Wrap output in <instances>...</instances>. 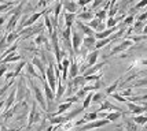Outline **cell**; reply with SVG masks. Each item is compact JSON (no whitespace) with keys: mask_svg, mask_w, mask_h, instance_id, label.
Returning a JSON list of instances; mask_svg holds the SVG:
<instances>
[{"mask_svg":"<svg viewBox=\"0 0 147 131\" xmlns=\"http://www.w3.org/2000/svg\"><path fill=\"white\" fill-rule=\"evenodd\" d=\"M24 76H25V75H24ZM26 78H28V81H29V89H30V92H32L33 96H34V101L41 106L43 111H47V104H45L44 93H43L41 87L36 83V81H34L33 78H30V76H26Z\"/></svg>","mask_w":147,"mask_h":131,"instance_id":"6da1fadb","label":"cell"},{"mask_svg":"<svg viewBox=\"0 0 147 131\" xmlns=\"http://www.w3.org/2000/svg\"><path fill=\"white\" fill-rule=\"evenodd\" d=\"M55 63L54 62H48V67L45 68V76L44 81L45 83L48 85V87L51 89V92L55 94V90H57V78H55Z\"/></svg>","mask_w":147,"mask_h":131,"instance_id":"7a4b0ae2","label":"cell"},{"mask_svg":"<svg viewBox=\"0 0 147 131\" xmlns=\"http://www.w3.org/2000/svg\"><path fill=\"white\" fill-rule=\"evenodd\" d=\"M29 94H30V89L25 85V78L22 76L19 79L18 85H15V101H17V104L22 102L26 96H29Z\"/></svg>","mask_w":147,"mask_h":131,"instance_id":"3957f363","label":"cell"},{"mask_svg":"<svg viewBox=\"0 0 147 131\" xmlns=\"http://www.w3.org/2000/svg\"><path fill=\"white\" fill-rule=\"evenodd\" d=\"M51 43H52V49H54V55H55V60L57 64H61L62 59H63V52L59 48V41H58V29H54V31L51 33Z\"/></svg>","mask_w":147,"mask_h":131,"instance_id":"277c9868","label":"cell"},{"mask_svg":"<svg viewBox=\"0 0 147 131\" xmlns=\"http://www.w3.org/2000/svg\"><path fill=\"white\" fill-rule=\"evenodd\" d=\"M40 119H41V113H40V111H38V108H37V102L33 100L32 106H30V111L28 113V124H26V127L30 128L34 123L40 122Z\"/></svg>","mask_w":147,"mask_h":131,"instance_id":"5b68a950","label":"cell"},{"mask_svg":"<svg viewBox=\"0 0 147 131\" xmlns=\"http://www.w3.org/2000/svg\"><path fill=\"white\" fill-rule=\"evenodd\" d=\"M83 34L80 31H77L76 29L71 27V36H70V43H71V49H73V53L77 55L78 53V49L83 44Z\"/></svg>","mask_w":147,"mask_h":131,"instance_id":"8992f818","label":"cell"},{"mask_svg":"<svg viewBox=\"0 0 147 131\" xmlns=\"http://www.w3.org/2000/svg\"><path fill=\"white\" fill-rule=\"evenodd\" d=\"M32 64L33 67H34V70H36V72L38 74V76H40V81L44 82V76H45V63L40 59V57L37 56H33L32 57Z\"/></svg>","mask_w":147,"mask_h":131,"instance_id":"52a82bcc","label":"cell"},{"mask_svg":"<svg viewBox=\"0 0 147 131\" xmlns=\"http://www.w3.org/2000/svg\"><path fill=\"white\" fill-rule=\"evenodd\" d=\"M134 45H135V44L132 43L131 40L125 38L121 44H118V45H115V47H113V48H111V51H110V53L107 55V56H114V55H118V53H121V52H125L127 49L132 48Z\"/></svg>","mask_w":147,"mask_h":131,"instance_id":"ba28073f","label":"cell"},{"mask_svg":"<svg viewBox=\"0 0 147 131\" xmlns=\"http://www.w3.org/2000/svg\"><path fill=\"white\" fill-rule=\"evenodd\" d=\"M110 124V122L107 119H98V120H94V122H90V123H85L84 126L80 127V131H90V130H96V128H100L103 126Z\"/></svg>","mask_w":147,"mask_h":131,"instance_id":"9c48e42d","label":"cell"},{"mask_svg":"<svg viewBox=\"0 0 147 131\" xmlns=\"http://www.w3.org/2000/svg\"><path fill=\"white\" fill-rule=\"evenodd\" d=\"M74 25H76V30L80 31L84 37H95V31L90 29L88 26L85 25L84 22H80V21H74Z\"/></svg>","mask_w":147,"mask_h":131,"instance_id":"30bf717a","label":"cell"},{"mask_svg":"<svg viewBox=\"0 0 147 131\" xmlns=\"http://www.w3.org/2000/svg\"><path fill=\"white\" fill-rule=\"evenodd\" d=\"M107 111H111V112H124L120 106L111 104L109 100H105L100 102V108H99V112H107Z\"/></svg>","mask_w":147,"mask_h":131,"instance_id":"8fae6325","label":"cell"},{"mask_svg":"<svg viewBox=\"0 0 147 131\" xmlns=\"http://www.w3.org/2000/svg\"><path fill=\"white\" fill-rule=\"evenodd\" d=\"M127 106H128L129 112L134 113L135 116L136 115H144L146 112V105H139V104H134V102H125Z\"/></svg>","mask_w":147,"mask_h":131,"instance_id":"7c38bea8","label":"cell"},{"mask_svg":"<svg viewBox=\"0 0 147 131\" xmlns=\"http://www.w3.org/2000/svg\"><path fill=\"white\" fill-rule=\"evenodd\" d=\"M69 72H67V81H71V79H74L77 75L80 74V67H78V63L74 62V59L70 60V66H69Z\"/></svg>","mask_w":147,"mask_h":131,"instance_id":"4fadbf2b","label":"cell"},{"mask_svg":"<svg viewBox=\"0 0 147 131\" xmlns=\"http://www.w3.org/2000/svg\"><path fill=\"white\" fill-rule=\"evenodd\" d=\"M106 64V60H103L102 63H96L95 66H92V67H90V68H87L85 71L83 72V76L85 78V76H90V75H95L98 71H100L102 70V67Z\"/></svg>","mask_w":147,"mask_h":131,"instance_id":"5bb4252c","label":"cell"},{"mask_svg":"<svg viewBox=\"0 0 147 131\" xmlns=\"http://www.w3.org/2000/svg\"><path fill=\"white\" fill-rule=\"evenodd\" d=\"M69 66H70V59L69 57H63L61 62V67H62V76L61 81H67V72H69Z\"/></svg>","mask_w":147,"mask_h":131,"instance_id":"9a60e30c","label":"cell"},{"mask_svg":"<svg viewBox=\"0 0 147 131\" xmlns=\"http://www.w3.org/2000/svg\"><path fill=\"white\" fill-rule=\"evenodd\" d=\"M62 8L69 14H77V11H78V6H77L76 1H63Z\"/></svg>","mask_w":147,"mask_h":131,"instance_id":"2e32d148","label":"cell"},{"mask_svg":"<svg viewBox=\"0 0 147 131\" xmlns=\"http://www.w3.org/2000/svg\"><path fill=\"white\" fill-rule=\"evenodd\" d=\"M92 18H94V11L87 10V8H85L84 11H81L80 14H77V15H76V19H77V21H80V22H81V21H87V23H88V22H90Z\"/></svg>","mask_w":147,"mask_h":131,"instance_id":"e0dca14e","label":"cell"},{"mask_svg":"<svg viewBox=\"0 0 147 131\" xmlns=\"http://www.w3.org/2000/svg\"><path fill=\"white\" fill-rule=\"evenodd\" d=\"M22 60V56L19 55L18 52H13V53H10V55H7L3 60L0 63H4V64H8V63H15V62H21Z\"/></svg>","mask_w":147,"mask_h":131,"instance_id":"ac0fdd59","label":"cell"},{"mask_svg":"<svg viewBox=\"0 0 147 131\" xmlns=\"http://www.w3.org/2000/svg\"><path fill=\"white\" fill-rule=\"evenodd\" d=\"M18 38H19V33L17 30H13V31H10V33H6V44H7V47L13 45Z\"/></svg>","mask_w":147,"mask_h":131,"instance_id":"d6986e66","label":"cell"},{"mask_svg":"<svg viewBox=\"0 0 147 131\" xmlns=\"http://www.w3.org/2000/svg\"><path fill=\"white\" fill-rule=\"evenodd\" d=\"M83 108L80 106V108H76V109H71L70 112L67 113V115H65V119H66V122H73L74 118H77L80 113H83Z\"/></svg>","mask_w":147,"mask_h":131,"instance_id":"ffe728a7","label":"cell"},{"mask_svg":"<svg viewBox=\"0 0 147 131\" xmlns=\"http://www.w3.org/2000/svg\"><path fill=\"white\" fill-rule=\"evenodd\" d=\"M95 43H96L95 37H83V44L81 45L84 48H87L88 51H92L94 47H95Z\"/></svg>","mask_w":147,"mask_h":131,"instance_id":"44dd1931","label":"cell"},{"mask_svg":"<svg viewBox=\"0 0 147 131\" xmlns=\"http://www.w3.org/2000/svg\"><path fill=\"white\" fill-rule=\"evenodd\" d=\"M113 43V38H111V36L107 38H103V40H96L95 43V47H94V51H99L100 48H103L105 45H107V44Z\"/></svg>","mask_w":147,"mask_h":131,"instance_id":"7402d4cb","label":"cell"},{"mask_svg":"<svg viewBox=\"0 0 147 131\" xmlns=\"http://www.w3.org/2000/svg\"><path fill=\"white\" fill-rule=\"evenodd\" d=\"M48 122H50V124L51 126H62L66 123V119H65V115L62 116H52V118L48 119Z\"/></svg>","mask_w":147,"mask_h":131,"instance_id":"603a6c76","label":"cell"},{"mask_svg":"<svg viewBox=\"0 0 147 131\" xmlns=\"http://www.w3.org/2000/svg\"><path fill=\"white\" fill-rule=\"evenodd\" d=\"M76 15H77V14L65 13V27H71V26L74 25V21H76Z\"/></svg>","mask_w":147,"mask_h":131,"instance_id":"cb8c5ba5","label":"cell"},{"mask_svg":"<svg viewBox=\"0 0 147 131\" xmlns=\"http://www.w3.org/2000/svg\"><path fill=\"white\" fill-rule=\"evenodd\" d=\"M25 67H26V72H28V74H26L25 76H30V78H38V79H40V76H38V74L36 72V70H34V67H33V66L30 64V63H28V62H26Z\"/></svg>","mask_w":147,"mask_h":131,"instance_id":"d4e9b609","label":"cell"},{"mask_svg":"<svg viewBox=\"0 0 147 131\" xmlns=\"http://www.w3.org/2000/svg\"><path fill=\"white\" fill-rule=\"evenodd\" d=\"M120 82H121V78H118V79H117L114 83H111L110 86L105 87V94H109V96H111L113 93H115V90H117V87H118V85H120Z\"/></svg>","mask_w":147,"mask_h":131,"instance_id":"484cf974","label":"cell"},{"mask_svg":"<svg viewBox=\"0 0 147 131\" xmlns=\"http://www.w3.org/2000/svg\"><path fill=\"white\" fill-rule=\"evenodd\" d=\"M25 64H26V60H21V62H18V64H17V67H15V70L13 71V78L15 79L17 76H19V74H21V71L24 70V67H25Z\"/></svg>","mask_w":147,"mask_h":131,"instance_id":"4316f807","label":"cell"},{"mask_svg":"<svg viewBox=\"0 0 147 131\" xmlns=\"http://www.w3.org/2000/svg\"><path fill=\"white\" fill-rule=\"evenodd\" d=\"M132 122H134L136 126H144L147 122V118H146V115H136V116L132 119Z\"/></svg>","mask_w":147,"mask_h":131,"instance_id":"83f0119b","label":"cell"},{"mask_svg":"<svg viewBox=\"0 0 147 131\" xmlns=\"http://www.w3.org/2000/svg\"><path fill=\"white\" fill-rule=\"evenodd\" d=\"M92 96H94V92H90V93L87 94L85 97H84L83 100V105H81V108L83 109H88L91 105V101H92Z\"/></svg>","mask_w":147,"mask_h":131,"instance_id":"f1b7e54d","label":"cell"},{"mask_svg":"<svg viewBox=\"0 0 147 131\" xmlns=\"http://www.w3.org/2000/svg\"><path fill=\"white\" fill-rule=\"evenodd\" d=\"M43 17H44V26L47 27V30H48V34L51 36V33L54 31V27H52L51 19H50V17H48V14H47V13H45Z\"/></svg>","mask_w":147,"mask_h":131,"instance_id":"f546056e","label":"cell"},{"mask_svg":"<svg viewBox=\"0 0 147 131\" xmlns=\"http://www.w3.org/2000/svg\"><path fill=\"white\" fill-rule=\"evenodd\" d=\"M124 113L125 112H110V113H107L106 119L111 123V122H115V120H118L120 118H122V115H124Z\"/></svg>","mask_w":147,"mask_h":131,"instance_id":"4dcf8cb0","label":"cell"},{"mask_svg":"<svg viewBox=\"0 0 147 131\" xmlns=\"http://www.w3.org/2000/svg\"><path fill=\"white\" fill-rule=\"evenodd\" d=\"M83 120L85 123H90V122H94V120H98V112H88L84 115Z\"/></svg>","mask_w":147,"mask_h":131,"instance_id":"1f68e13d","label":"cell"},{"mask_svg":"<svg viewBox=\"0 0 147 131\" xmlns=\"http://www.w3.org/2000/svg\"><path fill=\"white\" fill-rule=\"evenodd\" d=\"M65 93V86L62 85V82H58L57 83V90H55V98H61Z\"/></svg>","mask_w":147,"mask_h":131,"instance_id":"d6a6232c","label":"cell"},{"mask_svg":"<svg viewBox=\"0 0 147 131\" xmlns=\"http://www.w3.org/2000/svg\"><path fill=\"white\" fill-rule=\"evenodd\" d=\"M18 3H15V1H6V3H0V14L3 13V11H7L10 7L13 6H17Z\"/></svg>","mask_w":147,"mask_h":131,"instance_id":"836d02e7","label":"cell"},{"mask_svg":"<svg viewBox=\"0 0 147 131\" xmlns=\"http://www.w3.org/2000/svg\"><path fill=\"white\" fill-rule=\"evenodd\" d=\"M47 41H48V38L45 37L43 33H38V36L36 38H34V44L36 45H41V44H47Z\"/></svg>","mask_w":147,"mask_h":131,"instance_id":"e575fe53","label":"cell"},{"mask_svg":"<svg viewBox=\"0 0 147 131\" xmlns=\"http://www.w3.org/2000/svg\"><path fill=\"white\" fill-rule=\"evenodd\" d=\"M103 74L102 72H98V74L95 75H90V76H85L84 79H85V82H95V81H99V79H102Z\"/></svg>","mask_w":147,"mask_h":131,"instance_id":"d590c367","label":"cell"},{"mask_svg":"<svg viewBox=\"0 0 147 131\" xmlns=\"http://www.w3.org/2000/svg\"><path fill=\"white\" fill-rule=\"evenodd\" d=\"M100 22H102V21H99V19H96V18H92V19L90 21V22L87 23V26H88L90 29H92V30L95 31V30H96V27L99 26V23H100Z\"/></svg>","mask_w":147,"mask_h":131,"instance_id":"8d00e7d4","label":"cell"},{"mask_svg":"<svg viewBox=\"0 0 147 131\" xmlns=\"http://www.w3.org/2000/svg\"><path fill=\"white\" fill-rule=\"evenodd\" d=\"M103 100H105L103 92H98V93H94V96H92V101H91V102H102Z\"/></svg>","mask_w":147,"mask_h":131,"instance_id":"74e56055","label":"cell"},{"mask_svg":"<svg viewBox=\"0 0 147 131\" xmlns=\"http://www.w3.org/2000/svg\"><path fill=\"white\" fill-rule=\"evenodd\" d=\"M71 36V27H65V30L62 31V40L63 41H69Z\"/></svg>","mask_w":147,"mask_h":131,"instance_id":"f35d334b","label":"cell"},{"mask_svg":"<svg viewBox=\"0 0 147 131\" xmlns=\"http://www.w3.org/2000/svg\"><path fill=\"white\" fill-rule=\"evenodd\" d=\"M147 85V78L146 76H143L140 81H138V82H135L134 85L131 86V89H135V87H144Z\"/></svg>","mask_w":147,"mask_h":131,"instance_id":"ab89813d","label":"cell"},{"mask_svg":"<svg viewBox=\"0 0 147 131\" xmlns=\"http://www.w3.org/2000/svg\"><path fill=\"white\" fill-rule=\"evenodd\" d=\"M120 96H122L124 98H128V97H132L134 96V89H131V87H128V89H124V90H121V93H118Z\"/></svg>","mask_w":147,"mask_h":131,"instance_id":"60d3db41","label":"cell"},{"mask_svg":"<svg viewBox=\"0 0 147 131\" xmlns=\"http://www.w3.org/2000/svg\"><path fill=\"white\" fill-rule=\"evenodd\" d=\"M135 21V17L134 15H128V17H125L124 18V22H122V26L125 27V26H128V25H132V22Z\"/></svg>","mask_w":147,"mask_h":131,"instance_id":"b9f144b4","label":"cell"},{"mask_svg":"<svg viewBox=\"0 0 147 131\" xmlns=\"http://www.w3.org/2000/svg\"><path fill=\"white\" fill-rule=\"evenodd\" d=\"M111 97H113V98H115V100L118 101V102H124V104L127 102V100H125V98H124L122 96H120V94L117 93V92H115V93H113V94H111Z\"/></svg>","mask_w":147,"mask_h":131,"instance_id":"7bdbcfd3","label":"cell"},{"mask_svg":"<svg viewBox=\"0 0 147 131\" xmlns=\"http://www.w3.org/2000/svg\"><path fill=\"white\" fill-rule=\"evenodd\" d=\"M7 70H8V64H4V63H0V78L3 76V75L7 72Z\"/></svg>","mask_w":147,"mask_h":131,"instance_id":"ee69618b","label":"cell"},{"mask_svg":"<svg viewBox=\"0 0 147 131\" xmlns=\"http://www.w3.org/2000/svg\"><path fill=\"white\" fill-rule=\"evenodd\" d=\"M74 127V122H66L65 124H62V128H63L65 131H69V130H71Z\"/></svg>","mask_w":147,"mask_h":131,"instance_id":"f6af8a7d","label":"cell"},{"mask_svg":"<svg viewBox=\"0 0 147 131\" xmlns=\"http://www.w3.org/2000/svg\"><path fill=\"white\" fill-rule=\"evenodd\" d=\"M147 19V11L144 13H142L139 17H136V22H142V23H144V21Z\"/></svg>","mask_w":147,"mask_h":131,"instance_id":"bcb514c9","label":"cell"},{"mask_svg":"<svg viewBox=\"0 0 147 131\" xmlns=\"http://www.w3.org/2000/svg\"><path fill=\"white\" fill-rule=\"evenodd\" d=\"M143 26H144V23H142V22H136V23L132 26V29H134V30H136L138 33H142V29H143Z\"/></svg>","mask_w":147,"mask_h":131,"instance_id":"7dc6e473","label":"cell"},{"mask_svg":"<svg viewBox=\"0 0 147 131\" xmlns=\"http://www.w3.org/2000/svg\"><path fill=\"white\" fill-rule=\"evenodd\" d=\"M138 76H139V72H136V71H135L134 74L131 75V76H129L128 79H125V81L122 82V85H125V83H129V82L132 81V79H135V78H138Z\"/></svg>","mask_w":147,"mask_h":131,"instance_id":"c3c4849f","label":"cell"},{"mask_svg":"<svg viewBox=\"0 0 147 131\" xmlns=\"http://www.w3.org/2000/svg\"><path fill=\"white\" fill-rule=\"evenodd\" d=\"M102 3H103V0H95V1L92 3V6H91V11H95L96 7H99Z\"/></svg>","mask_w":147,"mask_h":131,"instance_id":"681fc988","label":"cell"},{"mask_svg":"<svg viewBox=\"0 0 147 131\" xmlns=\"http://www.w3.org/2000/svg\"><path fill=\"white\" fill-rule=\"evenodd\" d=\"M103 30H106V25H105V22H100V23H99V26L96 27L95 33H102Z\"/></svg>","mask_w":147,"mask_h":131,"instance_id":"f907efd6","label":"cell"},{"mask_svg":"<svg viewBox=\"0 0 147 131\" xmlns=\"http://www.w3.org/2000/svg\"><path fill=\"white\" fill-rule=\"evenodd\" d=\"M76 3H77V6L78 7H85L91 3V0H80V1H76Z\"/></svg>","mask_w":147,"mask_h":131,"instance_id":"816d5d0a","label":"cell"},{"mask_svg":"<svg viewBox=\"0 0 147 131\" xmlns=\"http://www.w3.org/2000/svg\"><path fill=\"white\" fill-rule=\"evenodd\" d=\"M0 131H21V127H18V128H7L6 126H1Z\"/></svg>","mask_w":147,"mask_h":131,"instance_id":"f5cc1de1","label":"cell"},{"mask_svg":"<svg viewBox=\"0 0 147 131\" xmlns=\"http://www.w3.org/2000/svg\"><path fill=\"white\" fill-rule=\"evenodd\" d=\"M144 6H147V0H143V1H140V3H138V4L135 6V8L139 10V8H143Z\"/></svg>","mask_w":147,"mask_h":131,"instance_id":"db71d44e","label":"cell"},{"mask_svg":"<svg viewBox=\"0 0 147 131\" xmlns=\"http://www.w3.org/2000/svg\"><path fill=\"white\" fill-rule=\"evenodd\" d=\"M6 19H7V15L6 14H3V15H0V27L4 25V22H6Z\"/></svg>","mask_w":147,"mask_h":131,"instance_id":"11a10c76","label":"cell"},{"mask_svg":"<svg viewBox=\"0 0 147 131\" xmlns=\"http://www.w3.org/2000/svg\"><path fill=\"white\" fill-rule=\"evenodd\" d=\"M45 6H48V3H45V1H40L37 4V7H45Z\"/></svg>","mask_w":147,"mask_h":131,"instance_id":"9f6ffc18","label":"cell"},{"mask_svg":"<svg viewBox=\"0 0 147 131\" xmlns=\"http://www.w3.org/2000/svg\"><path fill=\"white\" fill-rule=\"evenodd\" d=\"M3 105H4V100L0 101V109H1V106H3Z\"/></svg>","mask_w":147,"mask_h":131,"instance_id":"6f0895ef","label":"cell"},{"mask_svg":"<svg viewBox=\"0 0 147 131\" xmlns=\"http://www.w3.org/2000/svg\"><path fill=\"white\" fill-rule=\"evenodd\" d=\"M114 131H121V127H118V128H115Z\"/></svg>","mask_w":147,"mask_h":131,"instance_id":"680465c9","label":"cell"},{"mask_svg":"<svg viewBox=\"0 0 147 131\" xmlns=\"http://www.w3.org/2000/svg\"><path fill=\"white\" fill-rule=\"evenodd\" d=\"M54 131H58V126H57V127H55V130H54Z\"/></svg>","mask_w":147,"mask_h":131,"instance_id":"91938a15","label":"cell"}]
</instances>
